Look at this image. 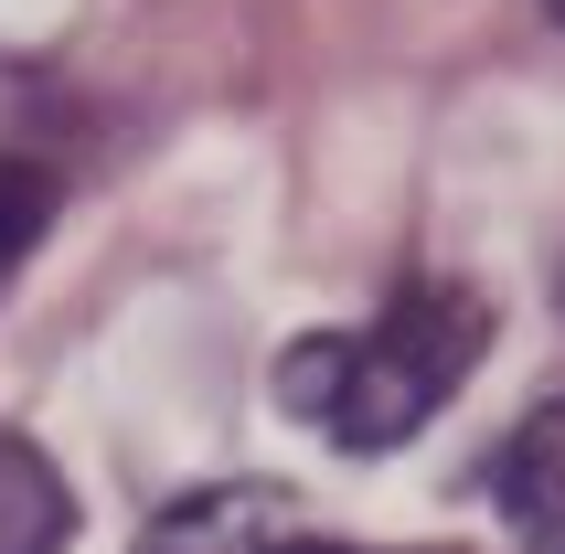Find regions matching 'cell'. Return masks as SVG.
Instances as JSON below:
<instances>
[{
    "label": "cell",
    "mask_w": 565,
    "mask_h": 554,
    "mask_svg": "<svg viewBox=\"0 0 565 554\" xmlns=\"http://www.w3.org/2000/svg\"><path fill=\"white\" fill-rule=\"evenodd\" d=\"M491 352V309L459 277H406L374 320L352 331H310L278 352V405L331 448H406Z\"/></svg>",
    "instance_id": "obj_1"
},
{
    "label": "cell",
    "mask_w": 565,
    "mask_h": 554,
    "mask_svg": "<svg viewBox=\"0 0 565 554\" xmlns=\"http://www.w3.org/2000/svg\"><path fill=\"white\" fill-rule=\"evenodd\" d=\"M139 554H320V523L278 480H214V491L171 501L139 533Z\"/></svg>",
    "instance_id": "obj_2"
},
{
    "label": "cell",
    "mask_w": 565,
    "mask_h": 554,
    "mask_svg": "<svg viewBox=\"0 0 565 554\" xmlns=\"http://www.w3.org/2000/svg\"><path fill=\"white\" fill-rule=\"evenodd\" d=\"M491 501L523 554H565V395H544L491 459Z\"/></svg>",
    "instance_id": "obj_3"
},
{
    "label": "cell",
    "mask_w": 565,
    "mask_h": 554,
    "mask_svg": "<svg viewBox=\"0 0 565 554\" xmlns=\"http://www.w3.org/2000/svg\"><path fill=\"white\" fill-rule=\"evenodd\" d=\"M64 523H75V501H64L54 459H43L32 437L0 427V554H54Z\"/></svg>",
    "instance_id": "obj_4"
},
{
    "label": "cell",
    "mask_w": 565,
    "mask_h": 554,
    "mask_svg": "<svg viewBox=\"0 0 565 554\" xmlns=\"http://www.w3.org/2000/svg\"><path fill=\"white\" fill-rule=\"evenodd\" d=\"M43 214H54V182L32 171V160H0V277L32 256V235H43Z\"/></svg>",
    "instance_id": "obj_5"
},
{
    "label": "cell",
    "mask_w": 565,
    "mask_h": 554,
    "mask_svg": "<svg viewBox=\"0 0 565 554\" xmlns=\"http://www.w3.org/2000/svg\"><path fill=\"white\" fill-rule=\"evenodd\" d=\"M320 554H352V544H320Z\"/></svg>",
    "instance_id": "obj_6"
},
{
    "label": "cell",
    "mask_w": 565,
    "mask_h": 554,
    "mask_svg": "<svg viewBox=\"0 0 565 554\" xmlns=\"http://www.w3.org/2000/svg\"><path fill=\"white\" fill-rule=\"evenodd\" d=\"M555 22H565V0H555Z\"/></svg>",
    "instance_id": "obj_7"
}]
</instances>
